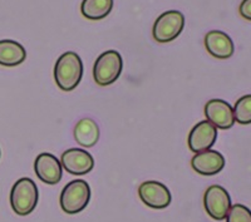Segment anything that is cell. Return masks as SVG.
<instances>
[{
    "label": "cell",
    "instance_id": "cell-1",
    "mask_svg": "<svg viewBox=\"0 0 251 222\" xmlns=\"http://www.w3.org/2000/svg\"><path fill=\"white\" fill-rule=\"evenodd\" d=\"M83 75V62L75 51H66L58 58L54 66V79L62 91L77 88Z\"/></svg>",
    "mask_w": 251,
    "mask_h": 222
},
{
    "label": "cell",
    "instance_id": "cell-2",
    "mask_svg": "<svg viewBox=\"0 0 251 222\" xmlns=\"http://www.w3.org/2000/svg\"><path fill=\"white\" fill-rule=\"evenodd\" d=\"M39 199L37 183L29 177L19 178L10 191V206L19 216H26L35 210Z\"/></svg>",
    "mask_w": 251,
    "mask_h": 222
},
{
    "label": "cell",
    "instance_id": "cell-3",
    "mask_svg": "<svg viewBox=\"0 0 251 222\" xmlns=\"http://www.w3.org/2000/svg\"><path fill=\"white\" fill-rule=\"evenodd\" d=\"M91 199V187L84 179H73L63 188L59 197L60 208L68 215L82 212Z\"/></svg>",
    "mask_w": 251,
    "mask_h": 222
},
{
    "label": "cell",
    "instance_id": "cell-4",
    "mask_svg": "<svg viewBox=\"0 0 251 222\" xmlns=\"http://www.w3.org/2000/svg\"><path fill=\"white\" fill-rule=\"evenodd\" d=\"M123 68V60L117 50L103 51L94 62L93 78L98 86L107 87L120 78Z\"/></svg>",
    "mask_w": 251,
    "mask_h": 222
},
{
    "label": "cell",
    "instance_id": "cell-5",
    "mask_svg": "<svg viewBox=\"0 0 251 222\" xmlns=\"http://www.w3.org/2000/svg\"><path fill=\"white\" fill-rule=\"evenodd\" d=\"M183 26L185 15L178 10H169L157 18L152 28V35L158 43H169L181 34Z\"/></svg>",
    "mask_w": 251,
    "mask_h": 222
},
{
    "label": "cell",
    "instance_id": "cell-6",
    "mask_svg": "<svg viewBox=\"0 0 251 222\" xmlns=\"http://www.w3.org/2000/svg\"><path fill=\"white\" fill-rule=\"evenodd\" d=\"M203 206L207 215L216 221H223L231 208V197L223 186L212 185L203 195Z\"/></svg>",
    "mask_w": 251,
    "mask_h": 222
},
{
    "label": "cell",
    "instance_id": "cell-7",
    "mask_svg": "<svg viewBox=\"0 0 251 222\" xmlns=\"http://www.w3.org/2000/svg\"><path fill=\"white\" fill-rule=\"evenodd\" d=\"M141 201L154 210H163L171 203V192L163 183L157 181H146L138 187Z\"/></svg>",
    "mask_w": 251,
    "mask_h": 222
},
{
    "label": "cell",
    "instance_id": "cell-8",
    "mask_svg": "<svg viewBox=\"0 0 251 222\" xmlns=\"http://www.w3.org/2000/svg\"><path fill=\"white\" fill-rule=\"evenodd\" d=\"M217 140V128L214 124L206 121H201L194 125L188 134L187 145L190 151L194 153L211 149Z\"/></svg>",
    "mask_w": 251,
    "mask_h": 222
},
{
    "label": "cell",
    "instance_id": "cell-9",
    "mask_svg": "<svg viewBox=\"0 0 251 222\" xmlns=\"http://www.w3.org/2000/svg\"><path fill=\"white\" fill-rule=\"evenodd\" d=\"M60 163L67 172L75 176L89 173L94 168V158L89 152L82 148H69L63 152Z\"/></svg>",
    "mask_w": 251,
    "mask_h": 222
},
{
    "label": "cell",
    "instance_id": "cell-10",
    "mask_svg": "<svg viewBox=\"0 0 251 222\" xmlns=\"http://www.w3.org/2000/svg\"><path fill=\"white\" fill-rule=\"evenodd\" d=\"M34 171L38 178L47 185H57L63 177V167L54 154L43 152L34 161Z\"/></svg>",
    "mask_w": 251,
    "mask_h": 222
},
{
    "label": "cell",
    "instance_id": "cell-11",
    "mask_svg": "<svg viewBox=\"0 0 251 222\" xmlns=\"http://www.w3.org/2000/svg\"><path fill=\"white\" fill-rule=\"evenodd\" d=\"M205 116L219 129H230L235 124L234 109L224 99H210L205 104Z\"/></svg>",
    "mask_w": 251,
    "mask_h": 222
},
{
    "label": "cell",
    "instance_id": "cell-12",
    "mask_svg": "<svg viewBox=\"0 0 251 222\" xmlns=\"http://www.w3.org/2000/svg\"><path fill=\"white\" fill-rule=\"evenodd\" d=\"M225 157L214 149L195 153L191 160V167L195 172L202 176H214L225 167Z\"/></svg>",
    "mask_w": 251,
    "mask_h": 222
},
{
    "label": "cell",
    "instance_id": "cell-13",
    "mask_svg": "<svg viewBox=\"0 0 251 222\" xmlns=\"http://www.w3.org/2000/svg\"><path fill=\"white\" fill-rule=\"evenodd\" d=\"M205 48L208 54L217 59H228L235 51L234 42L225 31L211 30L205 35Z\"/></svg>",
    "mask_w": 251,
    "mask_h": 222
},
{
    "label": "cell",
    "instance_id": "cell-14",
    "mask_svg": "<svg viewBox=\"0 0 251 222\" xmlns=\"http://www.w3.org/2000/svg\"><path fill=\"white\" fill-rule=\"evenodd\" d=\"M26 50L15 40H0V66L17 67L25 60Z\"/></svg>",
    "mask_w": 251,
    "mask_h": 222
},
{
    "label": "cell",
    "instance_id": "cell-15",
    "mask_svg": "<svg viewBox=\"0 0 251 222\" xmlns=\"http://www.w3.org/2000/svg\"><path fill=\"white\" fill-rule=\"evenodd\" d=\"M75 140L82 147L91 148L97 145L100 140V128L91 118H82L75 127Z\"/></svg>",
    "mask_w": 251,
    "mask_h": 222
},
{
    "label": "cell",
    "instance_id": "cell-16",
    "mask_svg": "<svg viewBox=\"0 0 251 222\" xmlns=\"http://www.w3.org/2000/svg\"><path fill=\"white\" fill-rule=\"evenodd\" d=\"M113 9V0H83L80 13L89 20L104 19Z\"/></svg>",
    "mask_w": 251,
    "mask_h": 222
},
{
    "label": "cell",
    "instance_id": "cell-17",
    "mask_svg": "<svg viewBox=\"0 0 251 222\" xmlns=\"http://www.w3.org/2000/svg\"><path fill=\"white\" fill-rule=\"evenodd\" d=\"M234 109L235 122L240 124H251V94H246L235 102Z\"/></svg>",
    "mask_w": 251,
    "mask_h": 222
},
{
    "label": "cell",
    "instance_id": "cell-18",
    "mask_svg": "<svg viewBox=\"0 0 251 222\" xmlns=\"http://www.w3.org/2000/svg\"><path fill=\"white\" fill-rule=\"evenodd\" d=\"M225 220L226 222H251V210L241 203L232 205Z\"/></svg>",
    "mask_w": 251,
    "mask_h": 222
},
{
    "label": "cell",
    "instance_id": "cell-19",
    "mask_svg": "<svg viewBox=\"0 0 251 222\" xmlns=\"http://www.w3.org/2000/svg\"><path fill=\"white\" fill-rule=\"evenodd\" d=\"M240 15L246 20L251 22V0H243L239 6Z\"/></svg>",
    "mask_w": 251,
    "mask_h": 222
},
{
    "label": "cell",
    "instance_id": "cell-20",
    "mask_svg": "<svg viewBox=\"0 0 251 222\" xmlns=\"http://www.w3.org/2000/svg\"><path fill=\"white\" fill-rule=\"evenodd\" d=\"M0 154H1V153H0Z\"/></svg>",
    "mask_w": 251,
    "mask_h": 222
}]
</instances>
